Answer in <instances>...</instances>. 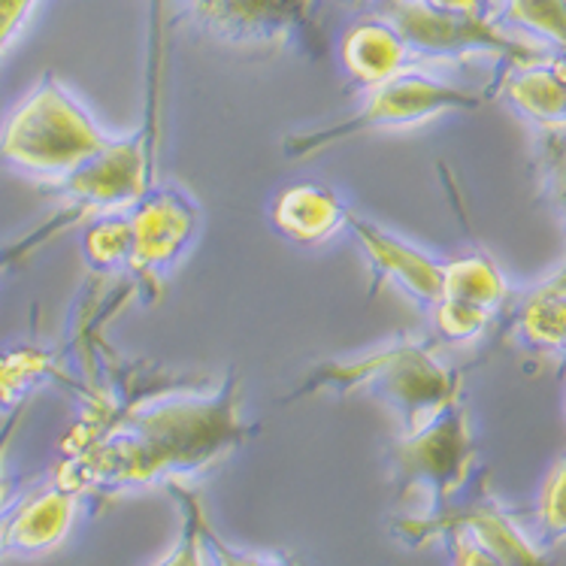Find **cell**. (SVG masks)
Masks as SVG:
<instances>
[{
	"label": "cell",
	"mask_w": 566,
	"mask_h": 566,
	"mask_svg": "<svg viewBox=\"0 0 566 566\" xmlns=\"http://www.w3.org/2000/svg\"><path fill=\"white\" fill-rule=\"evenodd\" d=\"M430 318H433V327H437V336L442 343H451V346H467L479 336L485 334L494 315L482 313V310H473V306H463V303L454 301H440L433 310H430Z\"/></svg>",
	"instance_id": "cell-22"
},
{
	"label": "cell",
	"mask_w": 566,
	"mask_h": 566,
	"mask_svg": "<svg viewBox=\"0 0 566 566\" xmlns=\"http://www.w3.org/2000/svg\"><path fill=\"white\" fill-rule=\"evenodd\" d=\"M442 536H449L451 566H506L494 552H488L485 545L479 543L475 536H470L467 531L451 527Z\"/></svg>",
	"instance_id": "cell-25"
},
{
	"label": "cell",
	"mask_w": 566,
	"mask_h": 566,
	"mask_svg": "<svg viewBox=\"0 0 566 566\" xmlns=\"http://www.w3.org/2000/svg\"><path fill=\"white\" fill-rule=\"evenodd\" d=\"M158 109L149 104L146 122L127 134L109 137L106 146L73 174L46 186L61 203L82 209L85 216L127 212L155 186V155H158Z\"/></svg>",
	"instance_id": "cell-6"
},
{
	"label": "cell",
	"mask_w": 566,
	"mask_h": 566,
	"mask_svg": "<svg viewBox=\"0 0 566 566\" xmlns=\"http://www.w3.org/2000/svg\"><path fill=\"white\" fill-rule=\"evenodd\" d=\"M252 433L237 367L212 391H97L61 442L52 482L97 500L188 485L228 461Z\"/></svg>",
	"instance_id": "cell-1"
},
{
	"label": "cell",
	"mask_w": 566,
	"mask_h": 566,
	"mask_svg": "<svg viewBox=\"0 0 566 566\" xmlns=\"http://www.w3.org/2000/svg\"><path fill=\"white\" fill-rule=\"evenodd\" d=\"M339 67L355 88L370 92L379 82L397 76L400 70L416 67V61L409 55L403 36L397 34V28L385 15H373L355 22L343 34Z\"/></svg>",
	"instance_id": "cell-14"
},
{
	"label": "cell",
	"mask_w": 566,
	"mask_h": 566,
	"mask_svg": "<svg viewBox=\"0 0 566 566\" xmlns=\"http://www.w3.org/2000/svg\"><path fill=\"white\" fill-rule=\"evenodd\" d=\"M497 24L566 52V0H503Z\"/></svg>",
	"instance_id": "cell-19"
},
{
	"label": "cell",
	"mask_w": 566,
	"mask_h": 566,
	"mask_svg": "<svg viewBox=\"0 0 566 566\" xmlns=\"http://www.w3.org/2000/svg\"><path fill=\"white\" fill-rule=\"evenodd\" d=\"M451 527L475 536L488 552H494L506 566H548L543 548L533 543L506 509L494 503V500H479V503L463 509V512L446 509V512L430 515V518L416 515V518L394 521L391 531L400 543L424 545L428 539H437V536H442Z\"/></svg>",
	"instance_id": "cell-11"
},
{
	"label": "cell",
	"mask_w": 566,
	"mask_h": 566,
	"mask_svg": "<svg viewBox=\"0 0 566 566\" xmlns=\"http://www.w3.org/2000/svg\"><path fill=\"white\" fill-rule=\"evenodd\" d=\"M348 212L352 207L336 188L322 182H294L276 191L266 207V219L282 240L315 249L339 231H346Z\"/></svg>",
	"instance_id": "cell-13"
},
{
	"label": "cell",
	"mask_w": 566,
	"mask_h": 566,
	"mask_svg": "<svg viewBox=\"0 0 566 566\" xmlns=\"http://www.w3.org/2000/svg\"><path fill=\"white\" fill-rule=\"evenodd\" d=\"M200 533H203V545H207L209 566H301L289 552H245V548H237L209 524L207 512L200 518Z\"/></svg>",
	"instance_id": "cell-23"
},
{
	"label": "cell",
	"mask_w": 566,
	"mask_h": 566,
	"mask_svg": "<svg viewBox=\"0 0 566 566\" xmlns=\"http://www.w3.org/2000/svg\"><path fill=\"white\" fill-rule=\"evenodd\" d=\"M482 104H485L482 94L451 85V82L440 80L428 70H421V64H416V67L400 70L397 76L370 88L364 104L352 116L285 137L282 151L297 161V158H310V155L331 149L336 143L364 137V134L406 130V127L424 125L430 118L446 116V113L479 109Z\"/></svg>",
	"instance_id": "cell-4"
},
{
	"label": "cell",
	"mask_w": 566,
	"mask_h": 566,
	"mask_svg": "<svg viewBox=\"0 0 566 566\" xmlns=\"http://www.w3.org/2000/svg\"><path fill=\"white\" fill-rule=\"evenodd\" d=\"M36 3L40 0H0V61L7 55V49L15 43V36L22 34Z\"/></svg>",
	"instance_id": "cell-26"
},
{
	"label": "cell",
	"mask_w": 566,
	"mask_h": 566,
	"mask_svg": "<svg viewBox=\"0 0 566 566\" xmlns=\"http://www.w3.org/2000/svg\"><path fill=\"white\" fill-rule=\"evenodd\" d=\"M428 7L449 15H467V19H488L485 0H424Z\"/></svg>",
	"instance_id": "cell-28"
},
{
	"label": "cell",
	"mask_w": 566,
	"mask_h": 566,
	"mask_svg": "<svg viewBox=\"0 0 566 566\" xmlns=\"http://www.w3.org/2000/svg\"><path fill=\"white\" fill-rule=\"evenodd\" d=\"M80 494L70 488L49 482L46 488L24 497L7 512L3 555L43 557L67 539L70 527L80 512Z\"/></svg>",
	"instance_id": "cell-12"
},
{
	"label": "cell",
	"mask_w": 566,
	"mask_h": 566,
	"mask_svg": "<svg viewBox=\"0 0 566 566\" xmlns=\"http://www.w3.org/2000/svg\"><path fill=\"white\" fill-rule=\"evenodd\" d=\"M61 376L59 358L36 346H19L0 352V412L7 416L15 406L31 403L40 385Z\"/></svg>",
	"instance_id": "cell-17"
},
{
	"label": "cell",
	"mask_w": 566,
	"mask_h": 566,
	"mask_svg": "<svg viewBox=\"0 0 566 566\" xmlns=\"http://www.w3.org/2000/svg\"><path fill=\"white\" fill-rule=\"evenodd\" d=\"M3 531H7V512L0 515V557H3Z\"/></svg>",
	"instance_id": "cell-29"
},
{
	"label": "cell",
	"mask_w": 566,
	"mask_h": 566,
	"mask_svg": "<svg viewBox=\"0 0 566 566\" xmlns=\"http://www.w3.org/2000/svg\"><path fill=\"white\" fill-rule=\"evenodd\" d=\"M503 101L539 130H566V76L552 64H521L503 80Z\"/></svg>",
	"instance_id": "cell-15"
},
{
	"label": "cell",
	"mask_w": 566,
	"mask_h": 566,
	"mask_svg": "<svg viewBox=\"0 0 566 566\" xmlns=\"http://www.w3.org/2000/svg\"><path fill=\"white\" fill-rule=\"evenodd\" d=\"M506 297V276L500 273L494 258H488L485 252H470L446 261V282H442L440 301H454L482 310V313L497 315Z\"/></svg>",
	"instance_id": "cell-16"
},
{
	"label": "cell",
	"mask_w": 566,
	"mask_h": 566,
	"mask_svg": "<svg viewBox=\"0 0 566 566\" xmlns=\"http://www.w3.org/2000/svg\"><path fill=\"white\" fill-rule=\"evenodd\" d=\"M343 3H355V7H358V3H364V0H343Z\"/></svg>",
	"instance_id": "cell-30"
},
{
	"label": "cell",
	"mask_w": 566,
	"mask_h": 566,
	"mask_svg": "<svg viewBox=\"0 0 566 566\" xmlns=\"http://www.w3.org/2000/svg\"><path fill=\"white\" fill-rule=\"evenodd\" d=\"M130 258L125 273L137 297L151 301L167 273L174 270L200 233V207L186 188L170 182L155 186L127 209Z\"/></svg>",
	"instance_id": "cell-7"
},
{
	"label": "cell",
	"mask_w": 566,
	"mask_h": 566,
	"mask_svg": "<svg viewBox=\"0 0 566 566\" xmlns=\"http://www.w3.org/2000/svg\"><path fill=\"white\" fill-rule=\"evenodd\" d=\"M106 139L109 134L94 122L88 106L59 76L46 73L0 127V164L40 186H55L104 149Z\"/></svg>",
	"instance_id": "cell-3"
},
{
	"label": "cell",
	"mask_w": 566,
	"mask_h": 566,
	"mask_svg": "<svg viewBox=\"0 0 566 566\" xmlns=\"http://www.w3.org/2000/svg\"><path fill=\"white\" fill-rule=\"evenodd\" d=\"M536 518H539V533H543L545 545L566 543V454L555 461V467L545 475Z\"/></svg>",
	"instance_id": "cell-21"
},
{
	"label": "cell",
	"mask_w": 566,
	"mask_h": 566,
	"mask_svg": "<svg viewBox=\"0 0 566 566\" xmlns=\"http://www.w3.org/2000/svg\"><path fill=\"white\" fill-rule=\"evenodd\" d=\"M82 258L94 273H125L130 258V219L127 212H101L85 219Z\"/></svg>",
	"instance_id": "cell-18"
},
{
	"label": "cell",
	"mask_w": 566,
	"mask_h": 566,
	"mask_svg": "<svg viewBox=\"0 0 566 566\" xmlns=\"http://www.w3.org/2000/svg\"><path fill=\"white\" fill-rule=\"evenodd\" d=\"M346 231H352L355 243L367 258L370 266L373 289L379 285H394L416 303L418 310L430 313L442 297V282H446V261L437 254L418 249L397 233L385 231L376 221L364 219L355 209L348 212Z\"/></svg>",
	"instance_id": "cell-10"
},
{
	"label": "cell",
	"mask_w": 566,
	"mask_h": 566,
	"mask_svg": "<svg viewBox=\"0 0 566 566\" xmlns=\"http://www.w3.org/2000/svg\"><path fill=\"white\" fill-rule=\"evenodd\" d=\"M391 463L400 494L406 497L418 491L424 497V518L451 509V500L461 494L475 463L473 430L461 400L416 433H400L391 449Z\"/></svg>",
	"instance_id": "cell-5"
},
{
	"label": "cell",
	"mask_w": 566,
	"mask_h": 566,
	"mask_svg": "<svg viewBox=\"0 0 566 566\" xmlns=\"http://www.w3.org/2000/svg\"><path fill=\"white\" fill-rule=\"evenodd\" d=\"M167 491L182 509V531H179V539L170 548V555L151 566H209L207 545H203V533H200L203 503L191 494L188 485H167Z\"/></svg>",
	"instance_id": "cell-20"
},
{
	"label": "cell",
	"mask_w": 566,
	"mask_h": 566,
	"mask_svg": "<svg viewBox=\"0 0 566 566\" xmlns=\"http://www.w3.org/2000/svg\"><path fill=\"white\" fill-rule=\"evenodd\" d=\"M80 221H85V212H82V209L64 207V203H61V209L52 216V219L43 221L40 228H34L28 237H22L19 243H10L0 249V273H7V270L19 264L22 258L36 252V249H40V245H46L52 237H59L61 231H67V228H73V224H80Z\"/></svg>",
	"instance_id": "cell-24"
},
{
	"label": "cell",
	"mask_w": 566,
	"mask_h": 566,
	"mask_svg": "<svg viewBox=\"0 0 566 566\" xmlns=\"http://www.w3.org/2000/svg\"><path fill=\"white\" fill-rule=\"evenodd\" d=\"M24 412H28V403L15 406L12 412H7V421L0 428V515L10 512V482H7V458H10V446L15 440V433L22 428Z\"/></svg>",
	"instance_id": "cell-27"
},
{
	"label": "cell",
	"mask_w": 566,
	"mask_h": 566,
	"mask_svg": "<svg viewBox=\"0 0 566 566\" xmlns=\"http://www.w3.org/2000/svg\"><path fill=\"white\" fill-rule=\"evenodd\" d=\"M381 15L403 36L416 64L424 61H458L473 55H509L527 64L531 49L488 19L449 15L428 7L424 0H388Z\"/></svg>",
	"instance_id": "cell-8"
},
{
	"label": "cell",
	"mask_w": 566,
	"mask_h": 566,
	"mask_svg": "<svg viewBox=\"0 0 566 566\" xmlns=\"http://www.w3.org/2000/svg\"><path fill=\"white\" fill-rule=\"evenodd\" d=\"M373 394L400 421V433H416L442 409L461 400V379L421 336H394L352 358L324 360L285 397V403L318 394Z\"/></svg>",
	"instance_id": "cell-2"
},
{
	"label": "cell",
	"mask_w": 566,
	"mask_h": 566,
	"mask_svg": "<svg viewBox=\"0 0 566 566\" xmlns=\"http://www.w3.org/2000/svg\"><path fill=\"white\" fill-rule=\"evenodd\" d=\"M188 22L233 49H276L313 31V0H182Z\"/></svg>",
	"instance_id": "cell-9"
}]
</instances>
